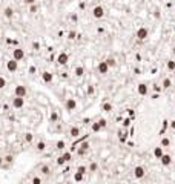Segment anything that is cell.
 <instances>
[{
    "label": "cell",
    "instance_id": "1",
    "mask_svg": "<svg viewBox=\"0 0 175 184\" xmlns=\"http://www.w3.org/2000/svg\"><path fill=\"white\" fill-rule=\"evenodd\" d=\"M92 15H94V18H97V20H100V18L105 17V8L101 5H97L92 8Z\"/></svg>",
    "mask_w": 175,
    "mask_h": 184
},
{
    "label": "cell",
    "instance_id": "2",
    "mask_svg": "<svg viewBox=\"0 0 175 184\" xmlns=\"http://www.w3.org/2000/svg\"><path fill=\"white\" fill-rule=\"evenodd\" d=\"M137 39L138 40H146L147 37H149V29L147 28H144V26H141V28H138L137 29Z\"/></svg>",
    "mask_w": 175,
    "mask_h": 184
},
{
    "label": "cell",
    "instance_id": "3",
    "mask_svg": "<svg viewBox=\"0 0 175 184\" xmlns=\"http://www.w3.org/2000/svg\"><path fill=\"white\" fill-rule=\"evenodd\" d=\"M77 107V100L75 98H66L64 101V109L68 110V112H72V110H75Z\"/></svg>",
    "mask_w": 175,
    "mask_h": 184
},
{
    "label": "cell",
    "instance_id": "4",
    "mask_svg": "<svg viewBox=\"0 0 175 184\" xmlns=\"http://www.w3.org/2000/svg\"><path fill=\"white\" fill-rule=\"evenodd\" d=\"M6 69L9 71V72H15L17 69H18V60H15V58H9L8 61H6Z\"/></svg>",
    "mask_w": 175,
    "mask_h": 184
},
{
    "label": "cell",
    "instance_id": "5",
    "mask_svg": "<svg viewBox=\"0 0 175 184\" xmlns=\"http://www.w3.org/2000/svg\"><path fill=\"white\" fill-rule=\"evenodd\" d=\"M26 94H28L26 86H23V85H17V86L14 88V95H17V97H26Z\"/></svg>",
    "mask_w": 175,
    "mask_h": 184
},
{
    "label": "cell",
    "instance_id": "6",
    "mask_svg": "<svg viewBox=\"0 0 175 184\" xmlns=\"http://www.w3.org/2000/svg\"><path fill=\"white\" fill-rule=\"evenodd\" d=\"M25 106V97H14L12 98V107L14 109H22Z\"/></svg>",
    "mask_w": 175,
    "mask_h": 184
},
{
    "label": "cell",
    "instance_id": "7",
    "mask_svg": "<svg viewBox=\"0 0 175 184\" xmlns=\"http://www.w3.org/2000/svg\"><path fill=\"white\" fill-rule=\"evenodd\" d=\"M89 150V141H83L80 146H78V149H77V155L78 156H83V155H86Z\"/></svg>",
    "mask_w": 175,
    "mask_h": 184
},
{
    "label": "cell",
    "instance_id": "8",
    "mask_svg": "<svg viewBox=\"0 0 175 184\" xmlns=\"http://www.w3.org/2000/svg\"><path fill=\"white\" fill-rule=\"evenodd\" d=\"M69 61V55L66 52H60L57 55V64H60V66H64V64H68Z\"/></svg>",
    "mask_w": 175,
    "mask_h": 184
},
{
    "label": "cell",
    "instance_id": "9",
    "mask_svg": "<svg viewBox=\"0 0 175 184\" xmlns=\"http://www.w3.org/2000/svg\"><path fill=\"white\" fill-rule=\"evenodd\" d=\"M109 64H108V61L105 60V61H100L98 63V66H97V71H98V74H101V75H105V74H108L109 72Z\"/></svg>",
    "mask_w": 175,
    "mask_h": 184
},
{
    "label": "cell",
    "instance_id": "10",
    "mask_svg": "<svg viewBox=\"0 0 175 184\" xmlns=\"http://www.w3.org/2000/svg\"><path fill=\"white\" fill-rule=\"evenodd\" d=\"M25 51L22 49V48H14L12 49V58H15V60H18V61H20V60H23L25 58Z\"/></svg>",
    "mask_w": 175,
    "mask_h": 184
},
{
    "label": "cell",
    "instance_id": "11",
    "mask_svg": "<svg viewBox=\"0 0 175 184\" xmlns=\"http://www.w3.org/2000/svg\"><path fill=\"white\" fill-rule=\"evenodd\" d=\"M144 175H146V169L143 167V166H137V167L134 169V177H135L137 180L144 178Z\"/></svg>",
    "mask_w": 175,
    "mask_h": 184
},
{
    "label": "cell",
    "instance_id": "12",
    "mask_svg": "<svg viewBox=\"0 0 175 184\" xmlns=\"http://www.w3.org/2000/svg\"><path fill=\"white\" fill-rule=\"evenodd\" d=\"M40 173L43 175V177H49V175L52 173V169L49 164H42L40 166Z\"/></svg>",
    "mask_w": 175,
    "mask_h": 184
},
{
    "label": "cell",
    "instance_id": "13",
    "mask_svg": "<svg viewBox=\"0 0 175 184\" xmlns=\"http://www.w3.org/2000/svg\"><path fill=\"white\" fill-rule=\"evenodd\" d=\"M137 92H138V95H147L149 88H147V85H144V83H140V85L137 86Z\"/></svg>",
    "mask_w": 175,
    "mask_h": 184
},
{
    "label": "cell",
    "instance_id": "14",
    "mask_svg": "<svg viewBox=\"0 0 175 184\" xmlns=\"http://www.w3.org/2000/svg\"><path fill=\"white\" fill-rule=\"evenodd\" d=\"M42 80H43L45 83H48V85H51L52 80H54V75H52L51 72L46 71V72H43V74H42Z\"/></svg>",
    "mask_w": 175,
    "mask_h": 184
},
{
    "label": "cell",
    "instance_id": "15",
    "mask_svg": "<svg viewBox=\"0 0 175 184\" xmlns=\"http://www.w3.org/2000/svg\"><path fill=\"white\" fill-rule=\"evenodd\" d=\"M160 161H161L163 166H171V163H172V156L168 155V153H164L161 158H160Z\"/></svg>",
    "mask_w": 175,
    "mask_h": 184
},
{
    "label": "cell",
    "instance_id": "16",
    "mask_svg": "<svg viewBox=\"0 0 175 184\" xmlns=\"http://www.w3.org/2000/svg\"><path fill=\"white\" fill-rule=\"evenodd\" d=\"M69 135H71L72 138L80 137V129H78L77 126H71V127H69Z\"/></svg>",
    "mask_w": 175,
    "mask_h": 184
},
{
    "label": "cell",
    "instance_id": "17",
    "mask_svg": "<svg viewBox=\"0 0 175 184\" xmlns=\"http://www.w3.org/2000/svg\"><path fill=\"white\" fill-rule=\"evenodd\" d=\"M164 155V152H163V146L160 144L158 147H155V149H154V156H155V158H161V156Z\"/></svg>",
    "mask_w": 175,
    "mask_h": 184
},
{
    "label": "cell",
    "instance_id": "18",
    "mask_svg": "<svg viewBox=\"0 0 175 184\" xmlns=\"http://www.w3.org/2000/svg\"><path fill=\"white\" fill-rule=\"evenodd\" d=\"M35 150L39 152V153L45 152V150H46V143H45V141H39V143L35 144Z\"/></svg>",
    "mask_w": 175,
    "mask_h": 184
},
{
    "label": "cell",
    "instance_id": "19",
    "mask_svg": "<svg viewBox=\"0 0 175 184\" xmlns=\"http://www.w3.org/2000/svg\"><path fill=\"white\" fill-rule=\"evenodd\" d=\"M3 15H5L6 18H11V17L14 15V9H12L11 6H6V8L3 9Z\"/></svg>",
    "mask_w": 175,
    "mask_h": 184
},
{
    "label": "cell",
    "instance_id": "20",
    "mask_svg": "<svg viewBox=\"0 0 175 184\" xmlns=\"http://www.w3.org/2000/svg\"><path fill=\"white\" fill-rule=\"evenodd\" d=\"M72 180H74V181H77V183H80V181L85 180V173H81V172H78V170H77L75 173H74Z\"/></svg>",
    "mask_w": 175,
    "mask_h": 184
},
{
    "label": "cell",
    "instance_id": "21",
    "mask_svg": "<svg viewBox=\"0 0 175 184\" xmlns=\"http://www.w3.org/2000/svg\"><path fill=\"white\" fill-rule=\"evenodd\" d=\"M91 129H92V132H100L101 129V124H100V121H95V123H92V126H91Z\"/></svg>",
    "mask_w": 175,
    "mask_h": 184
},
{
    "label": "cell",
    "instance_id": "22",
    "mask_svg": "<svg viewBox=\"0 0 175 184\" xmlns=\"http://www.w3.org/2000/svg\"><path fill=\"white\" fill-rule=\"evenodd\" d=\"M49 121H51V123H57V121H59V114H57V110H52V112H51Z\"/></svg>",
    "mask_w": 175,
    "mask_h": 184
},
{
    "label": "cell",
    "instance_id": "23",
    "mask_svg": "<svg viewBox=\"0 0 175 184\" xmlns=\"http://www.w3.org/2000/svg\"><path fill=\"white\" fill-rule=\"evenodd\" d=\"M74 74H75V77H83V74H85V68H83V66H77L75 71H74Z\"/></svg>",
    "mask_w": 175,
    "mask_h": 184
},
{
    "label": "cell",
    "instance_id": "24",
    "mask_svg": "<svg viewBox=\"0 0 175 184\" xmlns=\"http://www.w3.org/2000/svg\"><path fill=\"white\" fill-rule=\"evenodd\" d=\"M97 170H98V164H97L95 161H94V163H91V164H89V172H91V173H94V172H97Z\"/></svg>",
    "mask_w": 175,
    "mask_h": 184
},
{
    "label": "cell",
    "instance_id": "25",
    "mask_svg": "<svg viewBox=\"0 0 175 184\" xmlns=\"http://www.w3.org/2000/svg\"><path fill=\"white\" fill-rule=\"evenodd\" d=\"M101 109H103L105 112H111V110H112V104L111 103H103L101 104Z\"/></svg>",
    "mask_w": 175,
    "mask_h": 184
},
{
    "label": "cell",
    "instance_id": "26",
    "mask_svg": "<svg viewBox=\"0 0 175 184\" xmlns=\"http://www.w3.org/2000/svg\"><path fill=\"white\" fill-rule=\"evenodd\" d=\"M161 86H163L164 89H168V88H171V86H172V81H171L169 78H164V80H163V83H161Z\"/></svg>",
    "mask_w": 175,
    "mask_h": 184
},
{
    "label": "cell",
    "instance_id": "27",
    "mask_svg": "<svg viewBox=\"0 0 175 184\" xmlns=\"http://www.w3.org/2000/svg\"><path fill=\"white\" fill-rule=\"evenodd\" d=\"M3 158H5L6 164H12L14 163V155H6V156H3Z\"/></svg>",
    "mask_w": 175,
    "mask_h": 184
},
{
    "label": "cell",
    "instance_id": "28",
    "mask_svg": "<svg viewBox=\"0 0 175 184\" xmlns=\"http://www.w3.org/2000/svg\"><path fill=\"white\" fill-rule=\"evenodd\" d=\"M55 163H57V166H63L64 163H68V161H66V160H64V156L62 155V156H59V158H57V160H55Z\"/></svg>",
    "mask_w": 175,
    "mask_h": 184
},
{
    "label": "cell",
    "instance_id": "29",
    "mask_svg": "<svg viewBox=\"0 0 175 184\" xmlns=\"http://www.w3.org/2000/svg\"><path fill=\"white\" fill-rule=\"evenodd\" d=\"M77 170H78V172H81V173H86V172H89V167H86V166L80 164L78 167H77Z\"/></svg>",
    "mask_w": 175,
    "mask_h": 184
},
{
    "label": "cell",
    "instance_id": "30",
    "mask_svg": "<svg viewBox=\"0 0 175 184\" xmlns=\"http://www.w3.org/2000/svg\"><path fill=\"white\" fill-rule=\"evenodd\" d=\"M64 146H66V143H64L63 140H60V141H57V144H55V147H57L59 150H62V149H64Z\"/></svg>",
    "mask_w": 175,
    "mask_h": 184
},
{
    "label": "cell",
    "instance_id": "31",
    "mask_svg": "<svg viewBox=\"0 0 175 184\" xmlns=\"http://www.w3.org/2000/svg\"><path fill=\"white\" fill-rule=\"evenodd\" d=\"M166 66H168V69H169V71H175V61H174V60H169Z\"/></svg>",
    "mask_w": 175,
    "mask_h": 184
},
{
    "label": "cell",
    "instance_id": "32",
    "mask_svg": "<svg viewBox=\"0 0 175 184\" xmlns=\"http://www.w3.org/2000/svg\"><path fill=\"white\" fill-rule=\"evenodd\" d=\"M106 61H108V64H109L111 68H114L115 64H117V61H115V58H114V57H109V58H108Z\"/></svg>",
    "mask_w": 175,
    "mask_h": 184
},
{
    "label": "cell",
    "instance_id": "33",
    "mask_svg": "<svg viewBox=\"0 0 175 184\" xmlns=\"http://www.w3.org/2000/svg\"><path fill=\"white\" fill-rule=\"evenodd\" d=\"M32 138H34V137H32V134H31V132L25 134V141H26V143H31V141H32Z\"/></svg>",
    "mask_w": 175,
    "mask_h": 184
},
{
    "label": "cell",
    "instance_id": "34",
    "mask_svg": "<svg viewBox=\"0 0 175 184\" xmlns=\"http://www.w3.org/2000/svg\"><path fill=\"white\" fill-rule=\"evenodd\" d=\"M171 144V140H169V138H163V140H161V146L163 147H168Z\"/></svg>",
    "mask_w": 175,
    "mask_h": 184
},
{
    "label": "cell",
    "instance_id": "35",
    "mask_svg": "<svg viewBox=\"0 0 175 184\" xmlns=\"http://www.w3.org/2000/svg\"><path fill=\"white\" fill-rule=\"evenodd\" d=\"M5 86H6V80H5V77L0 75V89H3Z\"/></svg>",
    "mask_w": 175,
    "mask_h": 184
},
{
    "label": "cell",
    "instance_id": "36",
    "mask_svg": "<svg viewBox=\"0 0 175 184\" xmlns=\"http://www.w3.org/2000/svg\"><path fill=\"white\" fill-rule=\"evenodd\" d=\"M31 181H32V184H40V183H42L43 180H42L40 177H34V178H32Z\"/></svg>",
    "mask_w": 175,
    "mask_h": 184
},
{
    "label": "cell",
    "instance_id": "37",
    "mask_svg": "<svg viewBox=\"0 0 175 184\" xmlns=\"http://www.w3.org/2000/svg\"><path fill=\"white\" fill-rule=\"evenodd\" d=\"M29 12H37V5H29Z\"/></svg>",
    "mask_w": 175,
    "mask_h": 184
},
{
    "label": "cell",
    "instance_id": "38",
    "mask_svg": "<svg viewBox=\"0 0 175 184\" xmlns=\"http://www.w3.org/2000/svg\"><path fill=\"white\" fill-rule=\"evenodd\" d=\"M63 156H64V160H66V161H71V158H72V155H71L69 152H66V153H63Z\"/></svg>",
    "mask_w": 175,
    "mask_h": 184
},
{
    "label": "cell",
    "instance_id": "39",
    "mask_svg": "<svg viewBox=\"0 0 175 184\" xmlns=\"http://www.w3.org/2000/svg\"><path fill=\"white\" fill-rule=\"evenodd\" d=\"M98 121H100V124H101V127H103V129L106 127V124H108V123H106V120H105V118H101V120H98Z\"/></svg>",
    "mask_w": 175,
    "mask_h": 184
},
{
    "label": "cell",
    "instance_id": "40",
    "mask_svg": "<svg viewBox=\"0 0 175 184\" xmlns=\"http://www.w3.org/2000/svg\"><path fill=\"white\" fill-rule=\"evenodd\" d=\"M129 124H131V120H129V118H126L124 121H123V126H124V127H127Z\"/></svg>",
    "mask_w": 175,
    "mask_h": 184
},
{
    "label": "cell",
    "instance_id": "41",
    "mask_svg": "<svg viewBox=\"0 0 175 184\" xmlns=\"http://www.w3.org/2000/svg\"><path fill=\"white\" fill-rule=\"evenodd\" d=\"M23 2H25L26 5H34V3H35V0H23Z\"/></svg>",
    "mask_w": 175,
    "mask_h": 184
},
{
    "label": "cell",
    "instance_id": "42",
    "mask_svg": "<svg viewBox=\"0 0 175 184\" xmlns=\"http://www.w3.org/2000/svg\"><path fill=\"white\" fill-rule=\"evenodd\" d=\"M169 126H171V129H174V131H175V120H172Z\"/></svg>",
    "mask_w": 175,
    "mask_h": 184
},
{
    "label": "cell",
    "instance_id": "43",
    "mask_svg": "<svg viewBox=\"0 0 175 184\" xmlns=\"http://www.w3.org/2000/svg\"><path fill=\"white\" fill-rule=\"evenodd\" d=\"M3 163H5V158H3V156H0V167H3Z\"/></svg>",
    "mask_w": 175,
    "mask_h": 184
},
{
    "label": "cell",
    "instance_id": "44",
    "mask_svg": "<svg viewBox=\"0 0 175 184\" xmlns=\"http://www.w3.org/2000/svg\"><path fill=\"white\" fill-rule=\"evenodd\" d=\"M69 39H75V32H74V31L69 32Z\"/></svg>",
    "mask_w": 175,
    "mask_h": 184
},
{
    "label": "cell",
    "instance_id": "45",
    "mask_svg": "<svg viewBox=\"0 0 175 184\" xmlns=\"http://www.w3.org/2000/svg\"><path fill=\"white\" fill-rule=\"evenodd\" d=\"M88 92H89V94H92V92H94V88L89 86V88H88Z\"/></svg>",
    "mask_w": 175,
    "mask_h": 184
},
{
    "label": "cell",
    "instance_id": "46",
    "mask_svg": "<svg viewBox=\"0 0 175 184\" xmlns=\"http://www.w3.org/2000/svg\"><path fill=\"white\" fill-rule=\"evenodd\" d=\"M154 89H155L157 92H160V91H161V88H160V86H154Z\"/></svg>",
    "mask_w": 175,
    "mask_h": 184
},
{
    "label": "cell",
    "instance_id": "47",
    "mask_svg": "<svg viewBox=\"0 0 175 184\" xmlns=\"http://www.w3.org/2000/svg\"><path fill=\"white\" fill-rule=\"evenodd\" d=\"M172 54H174V55H175V46H174V49H172Z\"/></svg>",
    "mask_w": 175,
    "mask_h": 184
},
{
    "label": "cell",
    "instance_id": "48",
    "mask_svg": "<svg viewBox=\"0 0 175 184\" xmlns=\"http://www.w3.org/2000/svg\"><path fill=\"white\" fill-rule=\"evenodd\" d=\"M174 100H175V95H174Z\"/></svg>",
    "mask_w": 175,
    "mask_h": 184
},
{
    "label": "cell",
    "instance_id": "49",
    "mask_svg": "<svg viewBox=\"0 0 175 184\" xmlns=\"http://www.w3.org/2000/svg\"><path fill=\"white\" fill-rule=\"evenodd\" d=\"M62 2H63V0H62Z\"/></svg>",
    "mask_w": 175,
    "mask_h": 184
}]
</instances>
